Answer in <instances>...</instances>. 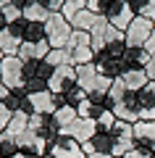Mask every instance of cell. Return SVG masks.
Returning <instances> with one entry per match:
<instances>
[{"label": "cell", "instance_id": "cell-6", "mask_svg": "<svg viewBox=\"0 0 155 158\" xmlns=\"http://www.w3.org/2000/svg\"><path fill=\"white\" fill-rule=\"evenodd\" d=\"M74 85H76V66L68 63V66H58L55 71H53V77H50V82H47V90L63 95V92H68Z\"/></svg>", "mask_w": 155, "mask_h": 158}, {"label": "cell", "instance_id": "cell-33", "mask_svg": "<svg viewBox=\"0 0 155 158\" xmlns=\"http://www.w3.org/2000/svg\"><path fill=\"white\" fill-rule=\"evenodd\" d=\"M137 16H145V19H150V21H155V0H147Z\"/></svg>", "mask_w": 155, "mask_h": 158}, {"label": "cell", "instance_id": "cell-3", "mask_svg": "<svg viewBox=\"0 0 155 158\" xmlns=\"http://www.w3.org/2000/svg\"><path fill=\"white\" fill-rule=\"evenodd\" d=\"M153 32H155V21L145 16H134V21L126 27V48H145Z\"/></svg>", "mask_w": 155, "mask_h": 158}, {"label": "cell", "instance_id": "cell-29", "mask_svg": "<svg viewBox=\"0 0 155 158\" xmlns=\"http://www.w3.org/2000/svg\"><path fill=\"white\" fill-rule=\"evenodd\" d=\"M116 121H118V118H116V113H113V111H105L103 116L97 118V129H100V132H111Z\"/></svg>", "mask_w": 155, "mask_h": 158}, {"label": "cell", "instance_id": "cell-38", "mask_svg": "<svg viewBox=\"0 0 155 158\" xmlns=\"http://www.w3.org/2000/svg\"><path fill=\"white\" fill-rule=\"evenodd\" d=\"M6 24H8V21H6V16H3V11H0V32L6 29Z\"/></svg>", "mask_w": 155, "mask_h": 158}, {"label": "cell", "instance_id": "cell-15", "mask_svg": "<svg viewBox=\"0 0 155 158\" xmlns=\"http://www.w3.org/2000/svg\"><path fill=\"white\" fill-rule=\"evenodd\" d=\"M124 66H126V71L129 69H145L150 63V53L145 50V48H126V53H124Z\"/></svg>", "mask_w": 155, "mask_h": 158}, {"label": "cell", "instance_id": "cell-1", "mask_svg": "<svg viewBox=\"0 0 155 158\" xmlns=\"http://www.w3.org/2000/svg\"><path fill=\"white\" fill-rule=\"evenodd\" d=\"M74 27L63 19V13H50L45 21V34H47L50 48H68V37H71Z\"/></svg>", "mask_w": 155, "mask_h": 158}, {"label": "cell", "instance_id": "cell-24", "mask_svg": "<svg viewBox=\"0 0 155 158\" xmlns=\"http://www.w3.org/2000/svg\"><path fill=\"white\" fill-rule=\"evenodd\" d=\"M16 153H18L16 137H11L8 132H3V135H0V158H13Z\"/></svg>", "mask_w": 155, "mask_h": 158}, {"label": "cell", "instance_id": "cell-18", "mask_svg": "<svg viewBox=\"0 0 155 158\" xmlns=\"http://www.w3.org/2000/svg\"><path fill=\"white\" fill-rule=\"evenodd\" d=\"M24 19H27V21H34V24H45L50 19V11L45 6H39L37 0H32V3L24 8Z\"/></svg>", "mask_w": 155, "mask_h": 158}, {"label": "cell", "instance_id": "cell-35", "mask_svg": "<svg viewBox=\"0 0 155 158\" xmlns=\"http://www.w3.org/2000/svg\"><path fill=\"white\" fill-rule=\"evenodd\" d=\"M145 71H147L150 82H155V56H150V63H147V66H145Z\"/></svg>", "mask_w": 155, "mask_h": 158}, {"label": "cell", "instance_id": "cell-39", "mask_svg": "<svg viewBox=\"0 0 155 158\" xmlns=\"http://www.w3.org/2000/svg\"><path fill=\"white\" fill-rule=\"evenodd\" d=\"M13 158H34V156H24V153H16Z\"/></svg>", "mask_w": 155, "mask_h": 158}, {"label": "cell", "instance_id": "cell-32", "mask_svg": "<svg viewBox=\"0 0 155 158\" xmlns=\"http://www.w3.org/2000/svg\"><path fill=\"white\" fill-rule=\"evenodd\" d=\"M37 3H39V6H45L50 13H61V8H63L66 0H37Z\"/></svg>", "mask_w": 155, "mask_h": 158}, {"label": "cell", "instance_id": "cell-7", "mask_svg": "<svg viewBox=\"0 0 155 158\" xmlns=\"http://www.w3.org/2000/svg\"><path fill=\"white\" fill-rule=\"evenodd\" d=\"M105 16H108V21H111V27L126 32V27L134 21V16H137V13H134V8L129 6V0H113Z\"/></svg>", "mask_w": 155, "mask_h": 158}, {"label": "cell", "instance_id": "cell-23", "mask_svg": "<svg viewBox=\"0 0 155 158\" xmlns=\"http://www.w3.org/2000/svg\"><path fill=\"white\" fill-rule=\"evenodd\" d=\"M42 40H47V34H45V24L27 21V29H24V42H42Z\"/></svg>", "mask_w": 155, "mask_h": 158}, {"label": "cell", "instance_id": "cell-4", "mask_svg": "<svg viewBox=\"0 0 155 158\" xmlns=\"http://www.w3.org/2000/svg\"><path fill=\"white\" fill-rule=\"evenodd\" d=\"M111 135H113V142H116V148H113V158H124L134 148V124L118 118L116 124H113Z\"/></svg>", "mask_w": 155, "mask_h": 158}, {"label": "cell", "instance_id": "cell-22", "mask_svg": "<svg viewBox=\"0 0 155 158\" xmlns=\"http://www.w3.org/2000/svg\"><path fill=\"white\" fill-rule=\"evenodd\" d=\"M71 53V61H74V66H84V63H95V50L89 45H82V48H74V50H68Z\"/></svg>", "mask_w": 155, "mask_h": 158}, {"label": "cell", "instance_id": "cell-5", "mask_svg": "<svg viewBox=\"0 0 155 158\" xmlns=\"http://www.w3.org/2000/svg\"><path fill=\"white\" fill-rule=\"evenodd\" d=\"M42 158H87V153H84V148L79 145L76 140L61 135L53 145H50L47 156H42Z\"/></svg>", "mask_w": 155, "mask_h": 158}, {"label": "cell", "instance_id": "cell-16", "mask_svg": "<svg viewBox=\"0 0 155 158\" xmlns=\"http://www.w3.org/2000/svg\"><path fill=\"white\" fill-rule=\"evenodd\" d=\"M24 40L18 34H13L11 29H3L0 32V50L6 53V56H18V48H21Z\"/></svg>", "mask_w": 155, "mask_h": 158}, {"label": "cell", "instance_id": "cell-28", "mask_svg": "<svg viewBox=\"0 0 155 158\" xmlns=\"http://www.w3.org/2000/svg\"><path fill=\"white\" fill-rule=\"evenodd\" d=\"M0 11H3V16H6L8 24H16V21H21V19H24V11H21V8H16L13 3H8V6L0 8Z\"/></svg>", "mask_w": 155, "mask_h": 158}, {"label": "cell", "instance_id": "cell-21", "mask_svg": "<svg viewBox=\"0 0 155 158\" xmlns=\"http://www.w3.org/2000/svg\"><path fill=\"white\" fill-rule=\"evenodd\" d=\"M45 61H47L53 69H58V66H68V63H74V61H71V53H68L66 48H53V50L47 53V58H45Z\"/></svg>", "mask_w": 155, "mask_h": 158}, {"label": "cell", "instance_id": "cell-14", "mask_svg": "<svg viewBox=\"0 0 155 158\" xmlns=\"http://www.w3.org/2000/svg\"><path fill=\"white\" fill-rule=\"evenodd\" d=\"M121 79H124V85H126L129 92L145 90V87H147V82H150V77H147V71H145V69H129V71H124Z\"/></svg>", "mask_w": 155, "mask_h": 158}, {"label": "cell", "instance_id": "cell-20", "mask_svg": "<svg viewBox=\"0 0 155 158\" xmlns=\"http://www.w3.org/2000/svg\"><path fill=\"white\" fill-rule=\"evenodd\" d=\"M53 116H55L58 127H61V129H66V127H71L74 121L79 118V113H76V108H74V106H61L55 113H53Z\"/></svg>", "mask_w": 155, "mask_h": 158}, {"label": "cell", "instance_id": "cell-9", "mask_svg": "<svg viewBox=\"0 0 155 158\" xmlns=\"http://www.w3.org/2000/svg\"><path fill=\"white\" fill-rule=\"evenodd\" d=\"M134 148L155 156V121H137L134 124Z\"/></svg>", "mask_w": 155, "mask_h": 158}, {"label": "cell", "instance_id": "cell-40", "mask_svg": "<svg viewBox=\"0 0 155 158\" xmlns=\"http://www.w3.org/2000/svg\"><path fill=\"white\" fill-rule=\"evenodd\" d=\"M3 58H6V53H3V50H0V61H3Z\"/></svg>", "mask_w": 155, "mask_h": 158}, {"label": "cell", "instance_id": "cell-34", "mask_svg": "<svg viewBox=\"0 0 155 158\" xmlns=\"http://www.w3.org/2000/svg\"><path fill=\"white\" fill-rule=\"evenodd\" d=\"M124 158H155V156H153V153H147V150H139V148H132Z\"/></svg>", "mask_w": 155, "mask_h": 158}, {"label": "cell", "instance_id": "cell-2", "mask_svg": "<svg viewBox=\"0 0 155 158\" xmlns=\"http://www.w3.org/2000/svg\"><path fill=\"white\" fill-rule=\"evenodd\" d=\"M0 82L8 87V90H21L27 77H24V61L18 56H6L0 61Z\"/></svg>", "mask_w": 155, "mask_h": 158}, {"label": "cell", "instance_id": "cell-10", "mask_svg": "<svg viewBox=\"0 0 155 158\" xmlns=\"http://www.w3.org/2000/svg\"><path fill=\"white\" fill-rule=\"evenodd\" d=\"M100 79H103V74L97 71V66H95V63H84V66H76V85L82 87L87 95H92V92L97 90Z\"/></svg>", "mask_w": 155, "mask_h": 158}, {"label": "cell", "instance_id": "cell-37", "mask_svg": "<svg viewBox=\"0 0 155 158\" xmlns=\"http://www.w3.org/2000/svg\"><path fill=\"white\" fill-rule=\"evenodd\" d=\"M87 158H113V156H108V153H89Z\"/></svg>", "mask_w": 155, "mask_h": 158}, {"label": "cell", "instance_id": "cell-8", "mask_svg": "<svg viewBox=\"0 0 155 158\" xmlns=\"http://www.w3.org/2000/svg\"><path fill=\"white\" fill-rule=\"evenodd\" d=\"M97 121L95 118H76L71 127H66V129H61V135L71 137V140H76L79 145H87L89 140H92L95 135H97Z\"/></svg>", "mask_w": 155, "mask_h": 158}, {"label": "cell", "instance_id": "cell-17", "mask_svg": "<svg viewBox=\"0 0 155 158\" xmlns=\"http://www.w3.org/2000/svg\"><path fill=\"white\" fill-rule=\"evenodd\" d=\"M29 113H24V111H13V116H11V124H8V135L11 137H18V135H24V132L29 129Z\"/></svg>", "mask_w": 155, "mask_h": 158}, {"label": "cell", "instance_id": "cell-12", "mask_svg": "<svg viewBox=\"0 0 155 158\" xmlns=\"http://www.w3.org/2000/svg\"><path fill=\"white\" fill-rule=\"evenodd\" d=\"M29 103H32V113H45V116H50V113L58 111V108H55V98H53L50 90L29 95Z\"/></svg>", "mask_w": 155, "mask_h": 158}, {"label": "cell", "instance_id": "cell-25", "mask_svg": "<svg viewBox=\"0 0 155 158\" xmlns=\"http://www.w3.org/2000/svg\"><path fill=\"white\" fill-rule=\"evenodd\" d=\"M84 8H87V0H66V3H63V8H61V13H63V19L71 24L74 16H76L79 11H84Z\"/></svg>", "mask_w": 155, "mask_h": 158}, {"label": "cell", "instance_id": "cell-19", "mask_svg": "<svg viewBox=\"0 0 155 158\" xmlns=\"http://www.w3.org/2000/svg\"><path fill=\"white\" fill-rule=\"evenodd\" d=\"M95 21H97V13H92L89 8H84V11H79L76 16H74L71 27L74 29H82V32H89V29L95 27Z\"/></svg>", "mask_w": 155, "mask_h": 158}, {"label": "cell", "instance_id": "cell-27", "mask_svg": "<svg viewBox=\"0 0 155 158\" xmlns=\"http://www.w3.org/2000/svg\"><path fill=\"white\" fill-rule=\"evenodd\" d=\"M63 95H66V103H68V106H74V108H76L79 103H84V100L89 98V95H87V92H84L79 85H74L71 90H68V92H63Z\"/></svg>", "mask_w": 155, "mask_h": 158}, {"label": "cell", "instance_id": "cell-26", "mask_svg": "<svg viewBox=\"0 0 155 158\" xmlns=\"http://www.w3.org/2000/svg\"><path fill=\"white\" fill-rule=\"evenodd\" d=\"M82 45H89V48H92V34H89V32H82V29H74L71 37H68V48H66V50H74V48H82Z\"/></svg>", "mask_w": 155, "mask_h": 158}, {"label": "cell", "instance_id": "cell-36", "mask_svg": "<svg viewBox=\"0 0 155 158\" xmlns=\"http://www.w3.org/2000/svg\"><path fill=\"white\" fill-rule=\"evenodd\" d=\"M145 50H147L150 56H155V32L150 34V40H147V42H145Z\"/></svg>", "mask_w": 155, "mask_h": 158}, {"label": "cell", "instance_id": "cell-31", "mask_svg": "<svg viewBox=\"0 0 155 158\" xmlns=\"http://www.w3.org/2000/svg\"><path fill=\"white\" fill-rule=\"evenodd\" d=\"M11 116H13V111L6 106V103H0V135L8 129V124H11Z\"/></svg>", "mask_w": 155, "mask_h": 158}, {"label": "cell", "instance_id": "cell-13", "mask_svg": "<svg viewBox=\"0 0 155 158\" xmlns=\"http://www.w3.org/2000/svg\"><path fill=\"white\" fill-rule=\"evenodd\" d=\"M139 108L142 121H155V82H147V87L139 90Z\"/></svg>", "mask_w": 155, "mask_h": 158}, {"label": "cell", "instance_id": "cell-11", "mask_svg": "<svg viewBox=\"0 0 155 158\" xmlns=\"http://www.w3.org/2000/svg\"><path fill=\"white\" fill-rule=\"evenodd\" d=\"M84 153H108V156H113V148H116V142H113V135L111 132H97V135L92 137V140L87 142V145H82Z\"/></svg>", "mask_w": 155, "mask_h": 158}, {"label": "cell", "instance_id": "cell-30", "mask_svg": "<svg viewBox=\"0 0 155 158\" xmlns=\"http://www.w3.org/2000/svg\"><path fill=\"white\" fill-rule=\"evenodd\" d=\"M111 3L113 0H87V8L92 13H97V16H105L108 8H111Z\"/></svg>", "mask_w": 155, "mask_h": 158}]
</instances>
